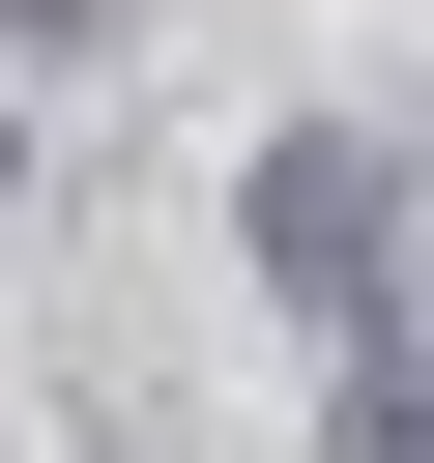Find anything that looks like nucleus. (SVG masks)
I'll list each match as a JSON object with an SVG mask.
<instances>
[{
  "label": "nucleus",
  "instance_id": "obj_4",
  "mask_svg": "<svg viewBox=\"0 0 434 463\" xmlns=\"http://www.w3.org/2000/svg\"><path fill=\"white\" fill-rule=\"evenodd\" d=\"M0 203H29V116H0Z\"/></svg>",
  "mask_w": 434,
  "mask_h": 463
},
{
  "label": "nucleus",
  "instance_id": "obj_1",
  "mask_svg": "<svg viewBox=\"0 0 434 463\" xmlns=\"http://www.w3.org/2000/svg\"><path fill=\"white\" fill-rule=\"evenodd\" d=\"M231 260H260V289H289L318 347H376V289H405V174H376L347 116H289V145L231 174Z\"/></svg>",
  "mask_w": 434,
  "mask_h": 463
},
{
  "label": "nucleus",
  "instance_id": "obj_2",
  "mask_svg": "<svg viewBox=\"0 0 434 463\" xmlns=\"http://www.w3.org/2000/svg\"><path fill=\"white\" fill-rule=\"evenodd\" d=\"M318 463H434V376H376V347H347V405H318Z\"/></svg>",
  "mask_w": 434,
  "mask_h": 463
},
{
  "label": "nucleus",
  "instance_id": "obj_3",
  "mask_svg": "<svg viewBox=\"0 0 434 463\" xmlns=\"http://www.w3.org/2000/svg\"><path fill=\"white\" fill-rule=\"evenodd\" d=\"M0 58H145V0H0Z\"/></svg>",
  "mask_w": 434,
  "mask_h": 463
}]
</instances>
